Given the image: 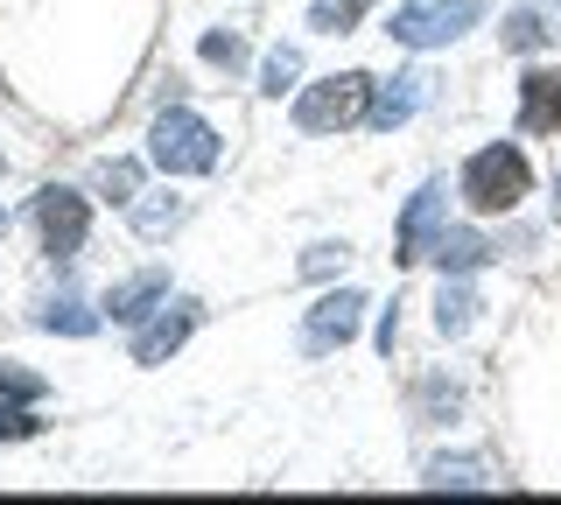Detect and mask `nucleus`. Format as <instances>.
<instances>
[{"instance_id":"obj_1","label":"nucleus","mask_w":561,"mask_h":505,"mask_svg":"<svg viewBox=\"0 0 561 505\" xmlns=\"http://www.w3.org/2000/svg\"><path fill=\"white\" fill-rule=\"evenodd\" d=\"M148 162L162 169V176H210V169H218V127H210V119H197L190 106L154 113V127H148Z\"/></svg>"},{"instance_id":"obj_2","label":"nucleus","mask_w":561,"mask_h":505,"mask_svg":"<svg viewBox=\"0 0 561 505\" xmlns=\"http://www.w3.org/2000/svg\"><path fill=\"white\" fill-rule=\"evenodd\" d=\"M534 190V169L513 141H491L463 162V204L478 218H499V211H519V197Z\"/></svg>"},{"instance_id":"obj_3","label":"nucleus","mask_w":561,"mask_h":505,"mask_svg":"<svg viewBox=\"0 0 561 505\" xmlns=\"http://www.w3.org/2000/svg\"><path fill=\"white\" fill-rule=\"evenodd\" d=\"M365 106H373V78H365V71H337V78L302 84V99H295V127H302V134H344V127L365 119Z\"/></svg>"},{"instance_id":"obj_4","label":"nucleus","mask_w":561,"mask_h":505,"mask_svg":"<svg viewBox=\"0 0 561 505\" xmlns=\"http://www.w3.org/2000/svg\"><path fill=\"white\" fill-rule=\"evenodd\" d=\"M478 14H484V0H400L386 36L400 49H443V43L463 36V28H478Z\"/></svg>"},{"instance_id":"obj_5","label":"nucleus","mask_w":561,"mask_h":505,"mask_svg":"<svg viewBox=\"0 0 561 505\" xmlns=\"http://www.w3.org/2000/svg\"><path fill=\"white\" fill-rule=\"evenodd\" d=\"M35 232H43L49 260H78L84 232H92V204H84L70 183H49L43 197H35Z\"/></svg>"},{"instance_id":"obj_6","label":"nucleus","mask_w":561,"mask_h":505,"mask_svg":"<svg viewBox=\"0 0 561 505\" xmlns=\"http://www.w3.org/2000/svg\"><path fill=\"white\" fill-rule=\"evenodd\" d=\"M449 183H421L414 197H408V211H400V267H408V260H428L435 253V239L449 232Z\"/></svg>"},{"instance_id":"obj_7","label":"nucleus","mask_w":561,"mask_h":505,"mask_svg":"<svg viewBox=\"0 0 561 505\" xmlns=\"http://www.w3.org/2000/svg\"><path fill=\"white\" fill-rule=\"evenodd\" d=\"M358 323H365V295H358V288H337V295H323V302L309 309V323H302V352H309V358H323V352H344V344L358 337Z\"/></svg>"},{"instance_id":"obj_8","label":"nucleus","mask_w":561,"mask_h":505,"mask_svg":"<svg viewBox=\"0 0 561 505\" xmlns=\"http://www.w3.org/2000/svg\"><path fill=\"white\" fill-rule=\"evenodd\" d=\"M197 317H204V309L190 302V295H183V302H169L148 330H134V365H162V358H175V352L190 344V330H197Z\"/></svg>"},{"instance_id":"obj_9","label":"nucleus","mask_w":561,"mask_h":505,"mask_svg":"<svg viewBox=\"0 0 561 505\" xmlns=\"http://www.w3.org/2000/svg\"><path fill=\"white\" fill-rule=\"evenodd\" d=\"M519 134H561V71L519 78Z\"/></svg>"},{"instance_id":"obj_10","label":"nucleus","mask_w":561,"mask_h":505,"mask_svg":"<svg viewBox=\"0 0 561 505\" xmlns=\"http://www.w3.org/2000/svg\"><path fill=\"white\" fill-rule=\"evenodd\" d=\"M421 84H428V78H414V71H400V78L373 84V106H365V127H379V134L408 127V119H414V106H421Z\"/></svg>"},{"instance_id":"obj_11","label":"nucleus","mask_w":561,"mask_h":505,"mask_svg":"<svg viewBox=\"0 0 561 505\" xmlns=\"http://www.w3.org/2000/svg\"><path fill=\"white\" fill-rule=\"evenodd\" d=\"M154 302H169V274H162V267H148V274H134V282H119L113 295H105V317H113V323H148Z\"/></svg>"},{"instance_id":"obj_12","label":"nucleus","mask_w":561,"mask_h":505,"mask_svg":"<svg viewBox=\"0 0 561 505\" xmlns=\"http://www.w3.org/2000/svg\"><path fill=\"white\" fill-rule=\"evenodd\" d=\"M470 323H478V295L463 288V274H443V288H435V330H443V337H463Z\"/></svg>"},{"instance_id":"obj_13","label":"nucleus","mask_w":561,"mask_h":505,"mask_svg":"<svg viewBox=\"0 0 561 505\" xmlns=\"http://www.w3.org/2000/svg\"><path fill=\"white\" fill-rule=\"evenodd\" d=\"M183 211H190V204L169 197V190H154V197H134V204H127V218H134L140 239H169L175 225H183Z\"/></svg>"},{"instance_id":"obj_14","label":"nucleus","mask_w":561,"mask_h":505,"mask_svg":"<svg viewBox=\"0 0 561 505\" xmlns=\"http://www.w3.org/2000/svg\"><path fill=\"white\" fill-rule=\"evenodd\" d=\"M491 253H499V246H491L484 232H443V239H435V267H443V274H478Z\"/></svg>"},{"instance_id":"obj_15","label":"nucleus","mask_w":561,"mask_h":505,"mask_svg":"<svg viewBox=\"0 0 561 505\" xmlns=\"http://www.w3.org/2000/svg\"><path fill=\"white\" fill-rule=\"evenodd\" d=\"M43 330H57V337H92V330L105 323V309H84L78 295H57V302H43V317H35Z\"/></svg>"},{"instance_id":"obj_16","label":"nucleus","mask_w":561,"mask_h":505,"mask_svg":"<svg viewBox=\"0 0 561 505\" xmlns=\"http://www.w3.org/2000/svg\"><path fill=\"white\" fill-rule=\"evenodd\" d=\"M373 14V0H309V28L316 36H351Z\"/></svg>"},{"instance_id":"obj_17","label":"nucleus","mask_w":561,"mask_h":505,"mask_svg":"<svg viewBox=\"0 0 561 505\" xmlns=\"http://www.w3.org/2000/svg\"><path fill=\"white\" fill-rule=\"evenodd\" d=\"M421 484H435V492H478V484H484V470L470 463V457H435Z\"/></svg>"},{"instance_id":"obj_18","label":"nucleus","mask_w":561,"mask_h":505,"mask_svg":"<svg viewBox=\"0 0 561 505\" xmlns=\"http://www.w3.org/2000/svg\"><path fill=\"white\" fill-rule=\"evenodd\" d=\"M295 78H302V57H295V49L280 43L274 57L260 64V92H267V99H280V92H295Z\"/></svg>"},{"instance_id":"obj_19","label":"nucleus","mask_w":561,"mask_h":505,"mask_svg":"<svg viewBox=\"0 0 561 505\" xmlns=\"http://www.w3.org/2000/svg\"><path fill=\"white\" fill-rule=\"evenodd\" d=\"M49 387L35 372H22V365H0V400H14V408H35V400H43Z\"/></svg>"},{"instance_id":"obj_20","label":"nucleus","mask_w":561,"mask_h":505,"mask_svg":"<svg viewBox=\"0 0 561 505\" xmlns=\"http://www.w3.org/2000/svg\"><path fill=\"white\" fill-rule=\"evenodd\" d=\"M99 190H105L113 204H134V197H140V169H134V162H105V169H99Z\"/></svg>"},{"instance_id":"obj_21","label":"nucleus","mask_w":561,"mask_h":505,"mask_svg":"<svg viewBox=\"0 0 561 505\" xmlns=\"http://www.w3.org/2000/svg\"><path fill=\"white\" fill-rule=\"evenodd\" d=\"M499 36H505V49H540V43H548V28H540V14H534V8H519L513 22L499 28Z\"/></svg>"},{"instance_id":"obj_22","label":"nucleus","mask_w":561,"mask_h":505,"mask_svg":"<svg viewBox=\"0 0 561 505\" xmlns=\"http://www.w3.org/2000/svg\"><path fill=\"white\" fill-rule=\"evenodd\" d=\"M197 49H204V64H218V71H239V64H245V43L239 36H204Z\"/></svg>"},{"instance_id":"obj_23","label":"nucleus","mask_w":561,"mask_h":505,"mask_svg":"<svg viewBox=\"0 0 561 505\" xmlns=\"http://www.w3.org/2000/svg\"><path fill=\"white\" fill-rule=\"evenodd\" d=\"M344 260H351L344 239H337V246H309V253H302V274H316V282H323V274H337V267H344Z\"/></svg>"},{"instance_id":"obj_24","label":"nucleus","mask_w":561,"mask_h":505,"mask_svg":"<svg viewBox=\"0 0 561 505\" xmlns=\"http://www.w3.org/2000/svg\"><path fill=\"white\" fill-rule=\"evenodd\" d=\"M43 422H35L28 408H14V400H0V443H22V435H35Z\"/></svg>"},{"instance_id":"obj_25","label":"nucleus","mask_w":561,"mask_h":505,"mask_svg":"<svg viewBox=\"0 0 561 505\" xmlns=\"http://www.w3.org/2000/svg\"><path fill=\"white\" fill-rule=\"evenodd\" d=\"M554 197H561V176H554Z\"/></svg>"},{"instance_id":"obj_26","label":"nucleus","mask_w":561,"mask_h":505,"mask_svg":"<svg viewBox=\"0 0 561 505\" xmlns=\"http://www.w3.org/2000/svg\"><path fill=\"white\" fill-rule=\"evenodd\" d=\"M0 225H8V211H0Z\"/></svg>"}]
</instances>
